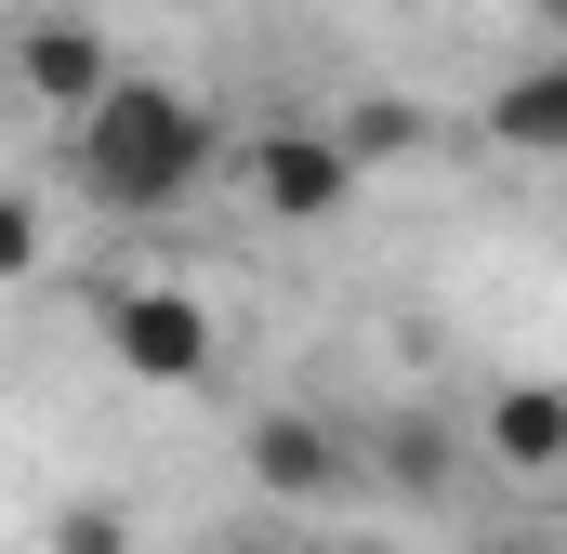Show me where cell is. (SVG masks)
Listing matches in <instances>:
<instances>
[{
    "label": "cell",
    "mask_w": 567,
    "mask_h": 554,
    "mask_svg": "<svg viewBox=\"0 0 567 554\" xmlns=\"http://www.w3.org/2000/svg\"><path fill=\"white\" fill-rule=\"evenodd\" d=\"M212 554H278V542H212Z\"/></svg>",
    "instance_id": "obj_13"
},
{
    "label": "cell",
    "mask_w": 567,
    "mask_h": 554,
    "mask_svg": "<svg viewBox=\"0 0 567 554\" xmlns=\"http://www.w3.org/2000/svg\"><path fill=\"white\" fill-rule=\"evenodd\" d=\"M528 27H542V40H567V0H528Z\"/></svg>",
    "instance_id": "obj_12"
},
{
    "label": "cell",
    "mask_w": 567,
    "mask_h": 554,
    "mask_svg": "<svg viewBox=\"0 0 567 554\" xmlns=\"http://www.w3.org/2000/svg\"><path fill=\"white\" fill-rule=\"evenodd\" d=\"M330 133L357 145V172H383V158H423L435 120H423V106H396V93H370V106H357V120H330Z\"/></svg>",
    "instance_id": "obj_9"
},
{
    "label": "cell",
    "mask_w": 567,
    "mask_h": 554,
    "mask_svg": "<svg viewBox=\"0 0 567 554\" xmlns=\"http://www.w3.org/2000/svg\"><path fill=\"white\" fill-rule=\"evenodd\" d=\"M53 554H133V515L120 502H66L53 515Z\"/></svg>",
    "instance_id": "obj_10"
},
{
    "label": "cell",
    "mask_w": 567,
    "mask_h": 554,
    "mask_svg": "<svg viewBox=\"0 0 567 554\" xmlns=\"http://www.w3.org/2000/svg\"><path fill=\"white\" fill-rule=\"evenodd\" d=\"M40 252H53V238H40V212H27V198H0V277H40Z\"/></svg>",
    "instance_id": "obj_11"
},
{
    "label": "cell",
    "mask_w": 567,
    "mask_h": 554,
    "mask_svg": "<svg viewBox=\"0 0 567 554\" xmlns=\"http://www.w3.org/2000/svg\"><path fill=\"white\" fill-rule=\"evenodd\" d=\"M238 462H251L265 502H357V489H370V449H357L343 422H317V410H265Z\"/></svg>",
    "instance_id": "obj_4"
},
{
    "label": "cell",
    "mask_w": 567,
    "mask_h": 554,
    "mask_svg": "<svg viewBox=\"0 0 567 554\" xmlns=\"http://www.w3.org/2000/svg\"><path fill=\"white\" fill-rule=\"evenodd\" d=\"M488 145H502V158H567V40H542V53L488 93Z\"/></svg>",
    "instance_id": "obj_6"
},
{
    "label": "cell",
    "mask_w": 567,
    "mask_h": 554,
    "mask_svg": "<svg viewBox=\"0 0 567 554\" xmlns=\"http://www.w3.org/2000/svg\"><path fill=\"white\" fill-rule=\"evenodd\" d=\"M93 343H106L120 383H158V397L225 383V317H212L185 277H120V290L93 304Z\"/></svg>",
    "instance_id": "obj_2"
},
{
    "label": "cell",
    "mask_w": 567,
    "mask_h": 554,
    "mask_svg": "<svg viewBox=\"0 0 567 554\" xmlns=\"http://www.w3.org/2000/svg\"><path fill=\"white\" fill-rule=\"evenodd\" d=\"M66 158H80V185H93L106 212H133V225H145V212H185L238 145L212 133V106H198V93H172V80L120 66V80L66 120Z\"/></svg>",
    "instance_id": "obj_1"
},
{
    "label": "cell",
    "mask_w": 567,
    "mask_h": 554,
    "mask_svg": "<svg viewBox=\"0 0 567 554\" xmlns=\"http://www.w3.org/2000/svg\"><path fill=\"white\" fill-rule=\"evenodd\" d=\"M0 66H13V93H27V106H53V120H80V106L120 80L106 27H80V13H27V27L0 40Z\"/></svg>",
    "instance_id": "obj_5"
},
{
    "label": "cell",
    "mask_w": 567,
    "mask_h": 554,
    "mask_svg": "<svg viewBox=\"0 0 567 554\" xmlns=\"http://www.w3.org/2000/svg\"><path fill=\"white\" fill-rule=\"evenodd\" d=\"M357 449H370V489H410V502H449V489H462V435H449L435 410H396V422H370Z\"/></svg>",
    "instance_id": "obj_8"
},
{
    "label": "cell",
    "mask_w": 567,
    "mask_h": 554,
    "mask_svg": "<svg viewBox=\"0 0 567 554\" xmlns=\"http://www.w3.org/2000/svg\"><path fill=\"white\" fill-rule=\"evenodd\" d=\"M238 185L278 212V225H330V212H357V145L330 133V120H278V133H251L238 145Z\"/></svg>",
    "instance_id": "obj_3"
},
{
    "label": "cell",
    "mask_w": 567,
    "mask_h": 554,
    "mask_svg": "<svg viewBox=\"0 0 567 554\" xmlns=\"http://www.w3.org/2000/svg\"><path fill=\"white\" fill-rule=\"evenodd\" d=\"M475 449L502 475H567V383H502L488 422H475Z\"/></svg>",
    "instance_id": "obj_7"
}]
</instances>
